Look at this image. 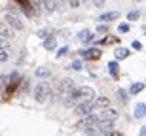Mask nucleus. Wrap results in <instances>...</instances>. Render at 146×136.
<instances>
[{"mask_svg":"<svg viewBox=\"0 0 146 136\" xmlns=\"http://www.w3.org/2000/svg\"><path fill=\"white\" fill-rule=\"evenodd\" d=\"M118 119V112L112 108H104L101 110V114H97V123H101V121H116Z\"/></svg>","mask_w":146,"mask_h":136,"instance_id":"7","label":"nucleus"},{"mask_svg":"<svg viewBox=\"0 0 146 136\" xmlns=\"http://www.w3.org/2000/svg\"><path fill=\"white\" fill-rule=\"evenodd\" d=\"M93 125H97V114H89V115H86V117H82L74 125V129L76 131H86V129H89V127H93Z\"/></svg>","mask_w":146,"mask_h":136,"instance_id":"4","label":"nucleus"},{"mask_svg":"<svg viewBox=\"0 0 146 136\" xmlns=\"http://www.w3.org/2000/svg\"><path fill=\"white\" fill-rule=\"evenodd\" d=\"M27 91H29V79H21V85H19L17 93H19V95H25Z\"/></svg>","mask_w":146,"mask_h":136,"instance_id":"26","label":"nucleus"},{"mask_svg":"<svg viewBox=\"0 0 146 136\" xmlns=\"http://www.w3.org/2000/svg\"><path fill=\"white\" fill-rule=\"evenodd\" d=\"M137 2H141V0H137Z\"/></svg>","mask_w":146,"mask_h":136,"instance_id":"39","label":"nucleus"},{"mask_svg":"<svg viewBox=\"0 0 146 136\" xmlns=\"http://www.w3.org/2000/svg\"><path fill=\"white\" fill-rule=\"evenodd\" d=\"M70 8H80V0H66Z\"/></svg>","mask_w":146,"mask_h":136,"instance_id":"34","label":"nucleus"},{"mask_svg":"<svg viewBox=\"0 0 146 136\" xmlns=\"http://www.w3.org/2000/svg\"><path fill=\"white\" fill-rule=\"evenodd\" d=\"M76 38L80 40V42H84L86 45H91L93 42H95V34H93L89 28H84V30H80V32L76 34Z\"/></svg>","mask_w":146,"mask_h":136,"instance_id":"9","label":"nucleus"},{"mask_svg":"<svg viewBox=\"0 0 146 136\" xmlns=\"http://www.w3.org/2000/svg\"><path fill=\"white\" fill-rule=\"evenodd\" d=\"M0 34H2V36H6L8 40H11V38H13V34H15V30H13V28H11L10 25L2 19V21H0Z\"/></svg>","mask_w":146,"mask_h":136,"instance_id":"12","label":"nucleus"},{"mask_svg":"<svg viewBox=\"0 0 146 136\" xmlns=\"http://www.w3.org/2000/svg\"><path fill=\"white\" fill-rule=\"evenodd\" d=\"M51 98H55V93L51 89V85L46 81H40L34 87V100L38 104H46V102H51Z\"/></svg>","mask_w":146,"mask_h":136,"instance_id":"1","label":"nucleus"},{"mask_svg":"<svg viewBox=\"0 0 146 136\" xmlns=\"http://www.w3.org/2000/svg\"><path fill=\"white\" fill-rule=\"evenodd\" d=\"M70 68L72 70H82V60H72V64H70Z\"/></svg>","mask_w":146,"mask_h":136,"instance_id":"32","label":"nucleus"},{"mask_svg":"<svg viewBox=\"0 0 146 136\" xmlns=\"http://www.w3.org/2000/svg\"><path fill=\"white\" fill-rule=\"evenodd\" d=\"M142 91H144V83L142 81H137L129 87V95H139V93H142Z\"/></svg>","mask_w":146,"mask_h":136,"instance_id":"20","label":"nucleus"},{"mask_svg":"<svg viewBox=\"0 0 146 136\" xmlns=\"http://www.w3.org/2000/svg\"><path fill=\"white\" fill-rule=\"evenodd\" d=\"M135 119H142V117H146V104L144 102H139L135 106Z\"/></svg>","mask_w":146,"mask_h":136,"instance_id":"14","label":"nucleus"},{"mask_svg":"<svg viewBox=\"0 0 146 136\" xmlns=\"http://www.w3.org/2000/svg\"><path fill=\"white\" fill-rule=\"evenodd\" d=\"M8 44H10V40L6 38V36H2V34H0V45H4V47H6Z\"/></svg>","mask_w":146,"mask_h":136,"instance_id":"35","label":"nucleus"},{"mask_svg":"<svg viewBox=\"0 0 146 136\" xmlns=\"http://www.w3.org/2000/svg\"><path fill=\"white\" fill-rule=\"evenodd\" d=\"M74 81H72L70 78H66V79H61V81H57V87H55V98H59V100H63V98L68 95V93L74 91Z\"/></svg>","mask_w":146,"mask_h":136,"instance_id":"2","label":"nucleus"},{"mask_svg":"<svg viewBox=\"0 0 146 136\" xmlns=\"http://www.w3.org/2000/svg\"><path fill=\"white\" fill-rule=\"evenodd\" d=\"M49 74H51V72H49V68H46V66H42V68H38V70H36V76L42 78V79H44V78H49Z\"/></svg>","mask_w":146,"mask_h":136,"instance_id":"24","label":"nucleus"},{"mask_svg":"<svg viewBox=\"0 0 146 136\" xmlns=\"http://www.w3.org/2000/svg\"><path fill=\"white\" fill-rule=\"evenodd\" d=\"M78 104H80V98L76 97V89L63 98V106H65V108H76Z\"/></svg>","mask_w":146,"mask_h":136,"instance_id":"10","label":"nucleus"},{"mask_svg":"<svg viewBox=\"0 0 146 136\" xmlns=\"http://www.w3.org/2000/svg\"><path fill=\"white\" fill-rule=\"evenodd\" d=\"M118 100L121 104H127V102H129V91H125V89H118Z\"/></svg>","mask_w":146,"mask_h":136,"instance_id":"21","label":"nucleus"},{"mask_svg":"<svg viewBox=\"0 0 146 136\" xmlns=\"http://www.w3.org/2000/svg\"><path fill=\"white\" fill-rule=\"evenodd\" d=\"M118 30H119L121 34L129 32V25H127V23H119V25H118Z\"/></svg>","mask_w":146,"mask_h":136,"instance_id":"30","label":"nucleus"},{"mask_svg":"<svg viewBox=\"0 0 146 136\" xmlns=\"http://www.w3.org/2000/svg\"><path fill=\"white\" fill-rule=\"evenodd\" d=\"M118 42H119V38H116V36H110V34H108V36L104 34V38L99 40V44H101V45H110V44H118Z\"/></svg>","mask_w":146,"mask_h":136,"instance_id":"19","label":"nucleus"},{"mask_svg":"<svg viewBox=\"0 0 146 136\" xmlns=\"http://www.w3.org/2000/svg\"><path fill=\"white\" fill-rule=\"evenodd\" d=\"M129 55H131V51L127 47H118L116 53H114V57H116V60H123V59H127Z\"/></svg>","mask_w":146,"mask_h":136,"instance_id":"17","label":"nucleus"},{"mask_svg":"<svg viewBox=\"0 0 146 136\" xmlns=\"http://www.w3.org/2000/svg\"><path fill=\"white\" fill-rule=\"evenodd\" d=\"M139 136H141V134H139Z\"/></svg>","mask_w":146,"mask_h":136,"instance_id":"41","label":"nucleus"},{"mask_svg":"<svg viewBox=\"0 0 146 136\" xmlns=\"http://www.w3.org/2000/svg\"><path fill=\"white\" fill-rule=\"evenodd\" d=\"M44 49L46 51H53V49H57V38H53V36H49V38L44 40Z\"/></svg>","mask_w":146,"mask_h":136,"instance_id":"15","label":"nucleus"},{"mask_svg":"<svg viewBox=\"0 0 146 136\" xmlns=\"http://www.w3.org/2000/svg\"><path fill=\"white\" fill-rule=\"evenodd\" d=\"M66 53H68V47H66V45H63V47L57 49V57H59V59H61V57H65Z\"/></svg>","mask_w":146,"mask_h":136,"instance_id":"31","label":"nucleus"},{"mask_svg":"<svg viewBox=\"0 0 146 136\" xmlns=\"http://www.w3.org/2000/svg\"><path fill=\"white\" fill-rule=\"evenodd\" d=\"M108 72H110V76H112L114 79H118V78H119V66H118V60H110V62H108Z\"/></svg>","mask_w":146,"mask_h":136,"instance_id":"16","label":"nucleus"},{"mask_svg":"<svg viewBox=\"0 0 146 136\" xmlns=\"http://www.w3.org/2000/svg\"><path fill=\"white\" fill-rule=\"evenodd\" d=\"M91 2L97 6V8H103V6H104V0H91Z\"/></svg>","mask_w":146,"mask_h":136,"instance_id":"37","label":"nucleus"},{"mask_svg":"<svg viewBox=\"0 0 146 136\" xmlns=\"http://www.w3.org/2000/svg\"><path fill=\"white\" fill-rule=\"evenodd\" d=\"M76 97L80 98V102L82 100H93V98H97L95 97V91H93L91 87H87V85L76 87Z\"/></svg>","mask_w":146,"mask_h":136,"instance_id":"6","label":"nucleus"},{"mask_svg":"<svg viewBox=\"0 0 146 136\" xmlns=\"http://www.w3.org/2000/svg\"><path fill=\"white\" fill-rule=\"evenodd\" d=\"M101 136H121V132H118V131H110V132H106V134H101Z\"/></svg>","mask_w":146,"mask_h":136,"instance_id":"36","label":"nucleus"},{"mask_svg":"<svg viewBox=\"0 0 146 136\" xmlns=\"http://www.w3.org/2000/svg\"><path fill=\"white\" fill-rule=\"evenodd\" d=\"M97 32L106 34V32H108V23H106V25H104V23H99V25H97Z\"/></svg>","mask_w":146,"mask_h":136,"instance_id":"29","label":"nucleus"},{"mask_svg":"<svg viewBox=\"0 0 146 136\" xmlns=\"http://www.w3.org/2000/svg\"><path fill=\"white\" fill-rule=\"evenodd\" d=\"M78 53H80L82 59H89V60H97V59H101V49H97V47H91V49H80Z\"/></svg>","mask_w":146,"mask_h":136,"instance_id":"8","label":"nucleus"},{"mask_svg":"<svg viewBox=\"0 0 146 136\" xmlns=\"http://www.w3.org/2000/svg\"><path fill=\"white\" fill-rule=\"evenodd\" d=\"M42 6L46 13H55L59 10V0H42Z\"/></svg>","mask_w":146,"mask_h":136,"instance_id":"11","label":"nucleus"},{"mask_svg":"<svg viewBox=\"0 0 146 136\" xmlns=\"http://www.w3.org/2000/svg\"><path fill=\"white\" fill-rule=\"evenodd\" d=\"M61 2H65V0H61Z\"/></svg>","mask_w":146,"mask_h":136,"instance_id":"40","label":"nucleus"},{"mask_svg":"<svg viewBox=\"0 0 146 136\" xmlns=\"http://www.w3.org/2000/svg\"><path fill=\"white\" fill-rule=\"evenodd\" d=\"M93 108H95V100H82L74 108V114L78 117H86V115H89L93 112Z\"/></svg>","mask_w":146,"mask_h":136,"instance_id":"3","label":"nucleus"},{"mask_svg":"<svg viewBox=\"0 0 146 136\" xmlns=\"http://www.w3.org/2000/svg\"><path fill=\"white\" fill-rule=\"evenodd\" d=\"M10 59V53H8V49L4 45H0V62H6V60Z\"/></svg>","mask_w":146,"mask_h":136,"instance_id":"25","label":"nucleus"},{"mask_svg":"<svg viewBox=\"0 0 146 136\" xmlns=\"http://www.w3.org/2000/svg\"><path fill=\"white\" fill-rule=\"evenodd\" d=\"M118 17H119L118 11H104V13L99 15V21L101 23H110V21H116Z\"/></svg>","mask_w":146,"mask_h":136,"instance_id":"13","label":"nucleus"},{"mask_svg":"<svg viewBox=\"0 0 146 136\" xmlns=\"http://www.w3.org/2000/svg\"><path fill=\"white\" fill-rule=\"evenodd\" d=\"M31 6L34 8V13L36 15H40L44 11V6H42V0H31Z\"/></svg>","mask_w":146,"mask_h":136,"instance_id":"22","label":"nucleus"},{"mask_svg":"<svg viewBox=\"0 0 146 136\" xmlns=\"http://www.w3.org/2000/svg\"><path fill=\"white\" fill-rule=\"evenodd\" d=\"M139 17H141V11L139 10H131L129 13H127V19H129V21H139Z\"/></svg>","mask_w":146,"mask_h":136,"instance_id":"27","label":"nucleus"},{"mask_svg":"<svg viewBox=\"0 0 146 136\" xmlns=\"http://www.w3.org/2000/svg\"><path fill=\"white\" fill-rule=\"evenodd\" d=\"M8 81H10V78H8V76H0V95H2L4 89L8 87Z\"/></svg>","mask_w":146,"mask_h":136,"instance_id":"28","label":"nucleus"},{"mask_svg":"<svg viewBox=\"0 0 146 136\" xmlns=\"http://www.w3.org/2000/svg\"><path fill=\"white\" fill-rule=\"evenodd\" d=\"M4 21L10 25L13 30H25V23L21 21L19 15H13V13H6L4 15Z\"/></svg>","mask_w":146,"mask_h":136,"instance_id":"5","label":"nucleus"},{"mask_svg":"<svg viewBox=\"0 0 146 136\" xmlns=\"http://www.w3.org/2000/svg\"><path fill=\"white\" fill-rule=\"evenodd\" d=\"M108 106H110V98L108 97H97L95 98V108L104 110V108H108Z\"/></svg>","mask_w":146,"mask_h":136,"instance_id":"18","label":"nucleus"},{"mask_svg":"<svg viewBox=\"0 0 146 136\" xmlns=\"http://www.w3.org/2000/svg\"><path fill=\"white\" fill-rule=\"evenodd\" d=\"M38 36L46 40V38H49V36H53V30H51V28H48V27H46V28H40V30H38Z\"/></svg>","mask_w":146,"mask_h":136,"instance_id":"23","label":"nucleus"},{"mask_svg":"<svg viewBox=\"0 0 146 136\" xmlns=\"http://www.w3.org/2000/svg\"><path fill=\"white\" fill-rule=\"evenodd\" d=\"M131 47H133V49H137V51H141V49H142V44L139 42V40H135V42L131 44Z\"/></svg>","mask_w":146,"mask_h":136,"instance_id":"33","label":"nucleus"},{"mask_svg":"<svg viewBox=\"0 0 146 136\" xmlns=\"http://www.w3.org/2000/svg\"><path fill=\"white\" fill-rule=\"evenodd\" d=\"M141 136H146V127H142V129H141Z\"/></svg>","mask_w":146,"mask_h":136,"instance_id":"38","label":"nucleus"}]
</instances>
